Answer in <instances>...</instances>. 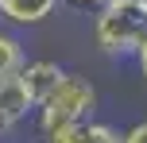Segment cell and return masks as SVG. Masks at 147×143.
Listing matches in <instances>:
<instances>
[{"mask_svg":"<svg viewBox=\"0 0 147 143\" xmlns=\"http://www.w3.org/2000/svg\"><path fill=\"white\" fill-rule=\"evenodd\" d=\"M93 39L105 54H124L140 50L147 39V0H105L93 15Z\"/></svg>","mask_w":147,"mask_h":143,"instance_id":"cell-1","label":"cell"},{"mask_svg":"<svg viewBox=\"0 0 147 143\" xmlns=\"http://www.w3.org/2000/svg\"><path fill=\"white\" fill-rule=\"evenodd\" d=\"M93 105H97V93L93 85L85 81L81 74H66L35 108V124H39V136L62 128V124H78V120H93Z\"/></svg>","mask_w":147,"mask_h":143,"instance_id":"cell-2","label":"cell"},{"mask_svg":"<svg viewBox=\"0 0 147 143\" xmlns=\"http://www.w3.org/2000/svg\"><path fill=\"white\" fill-rule=\"evenodd\" d=\"M35 97L27 93V85L20 81V74L0 77V132H12L16 124H23L31 112H35Z\"/></svg>","mask_w":147,"mask_h":143,"instance_id":"cell-3","label":"cell"},{"mask_svg":"<svg viewBox=\"0 0 147 143\" xmlns=\"http://www.w3.org/2000/svg\"><path fill=\"white\" fill-rule=\"evenodd\" d=\"M66 77V70L58 66V62H51V58H39V62H23V70H20V81L27 85V93L35 97V105L47 97V93L54 89V85Z\"/></svg>","mask_w":147,"mask_h":143,"instance_id":"cell-4","label":"cell"},{"mask_svg":"<svg viewBox=\"0 0 147 143\" xmlns=\"http://www.w3.org/2000/svg\"><path fill=\"white\" fill-rule=\"evenodd\" d=\"M54 4L58 0H0V15L8 23H20V27H35L54 12Z\"/></svg>","mask_w":147,"mask_h":143,"instance_id":"cell-5","label":"cell"},{"mask_svg":"<svg viewBox=\"0 0 147 143\" xmlns=\"http://www.w3.org/2000/svg\"><path fill=\"white\" fill-rule=\"evenodd\" d=\"M23 70V46L16 35H8V31H0V77H12Z\"/></svg>","mask_w":147,"mask_h":143,"instance_id":"cell-6","label":"cell"},{"mask_svg":"<svg viewBox=\"0 0 147 143\" xmlns=\"http://www.w3.org/2000/svg\"><path fill=\"white\" fill-rule=\"evenodd\" d=\"M85 124L89 120H78V124H62V128L47 132V136H39L43 143H81V136H85Z\"/></svg>","mask_w":147,"mask_h":143,"instance_id":"cell-7","label":"cell"},{"mask_svg":"<svg viewBox=\"0 0 147 143\" xmlns=\"http://www.w3.org/2000/svg\"><path fill=\"white\" fill-rule=\"evenodd\" d=\"M81 143H124V136H120L116 128H109V124L89 120V124H85V136H81Z\"/></svg>","mask_w":147,"mask_h":143,"instance_id":"cell-8","label":"cell"},{"mask_svg":"<svg viewBox=\"0 0 147 143\" xmlns=\"http://www.w3.org/2000/svg\"><path fill=\"white\" fill-rule=\"evenodd\" d=\"M124 143H147V120H140V124H132V128L124 132Z\"/></svg>","mask_w":147,"mask_h":143,"instance_id":"cell-9","label":"cell"},{"mask_svg":"<svg viewBox=\"0 0 147 143\" xmlns=\"http://www.w3.org/2000/svg\"><path fill=\"white\" fill-rule=\"evenodd\" d=\"M136 66H140V74L147 77V39L140 43V50H136Z\"/></svg>","mask_w":147,"mask_h":143,"instance_id":"cell-10","label":"cell"},{"mask_svg":"<svg viewBox=\"0 0 147 143\" xmlns=\"http://www.w3.org/2000/svg\"><path fill=\"white\" fill-rule=\"evenodd\" d=\"M66 4H74V8H101L105 0H66Z\"/></svg>","mask_w":147,"mask_h":143,"instance_id":"cell-11","label":"cell"}]
</instances>
